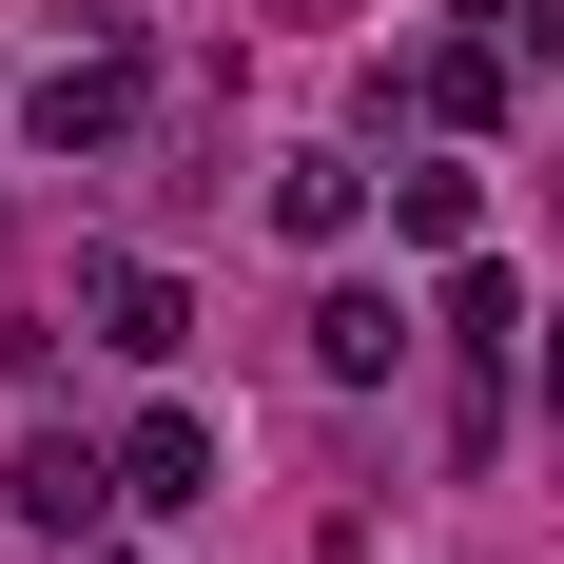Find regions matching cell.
I'll return each instance as SVG.
<instances>
[{
	"label": "cell",
	"instance_id": "6da1fadb",
	"mask_svg": "<svg viewBox=\"0 0 564 564\" xmlns=\"http://www.w3.org/2000/svg\"><path fill=\"white\" fill-rule=\"evenodd\" d=\"M78 312H98L117 370H175V350H195V292H175L156 253H98V273H78Z\"/></svg>",
	"mask_w": 564,
	"mask_h": 564
},
{
	"label": "cell",
	"instance_id": "7a4b0ae2",
	"mask_svg": "<svg viewBox=\"0 0 564 564\" xmlns=\"http://www.w3.org/2000/svg\"><path fill=\"white\" fill-rule=\"evenodd\" d=\"M312 370H332V390H390V370H409V292H370V273L312 292Z\"/></svg>",
	"mask_w": 564,
	"mask_h": 564
},
{
	"label": "cell",
	"instance_id": "3957f363",
	"mask_svg": "<svg viewBox=\"0 0 564 564\" xmlns=\"http://www.w3.org/2000/svg\"><path fill=\"white\" fill-rule=\"evenodd\" d=\"M195 487H215V429L195 409H137L117 429V507H195Z\"/></svg>",
	"mask_w": 564,
	"mask_h": 564
},
{
	"label": "cell",
	"instance_id": "277c9868",
	"mask_svg": "<svg viewBox=\"0 0 564 564\" xmlns=\"http://www.w3.org/2000/svg\"><path fill=\"white\" fill-rule=\"evenodd\" d=\"M117 117H137V78H117V58H58L40 98H20V137H40V156H98Z\"/></svg>",
	"mask_w": 564,
	"mask_h": 564
},
{
	"label": "cell",
	"instance_id": "5b68a950",
	"mask_svg": "<svg viewBox=\"0 0 564 564\" xmlns=\"http://www.w3.org/2000/svg\"><path fill=\"white\" fill-rule=\"evenodd\" d=\"M98 507H117V448H58V429H40V448H20V525H40V545H78Z\"/></svg>",
	"mask_w": 564,
	"mask_h": 564
},
{
	"label": "cell",
	"instance_id": "8992f818",
	"mask_svg": "<svg viewBox=\"0 0 564 564\" xmlns=\"http://www.w3.org/2000/svg\"><path fill=\"white\" fill-rule=\"evenodd\" d=\"M390 234H409V253H467V234H487V175H467V156H409L390 175Z\"/></svg>",
	"mask_w": 564,
	"mask_h": 564
},
{
	"label": "cell",
	"instance_id": "52a82bcc",
	"mask_svg": "<svg viewBox=\"0 0 564 564\" xmlns=\"http://www.w3.org/2000/svg\"><path fill=\"white\" fill-rule=\"evenodd\" d=\"M350 215H370L350 156H273V234H292V253H350Z\"/></svg>",
	"mask_w": 564,
	"mask_h": 564
},
{
	"label": "cell",
	"instance_id": "ba28073f",
	"mask_svg": "<svg viewBox=\"0 0 564 564\" xmlns=\"http://www.w3.org/2000/svg\"><path fill=\"white\" fill-rule=\"evenodd\" d=\"M448 350H467V370H507V350H525V273L467 253V273H448Z\"/></svg>",
	"mask_w": 564,
	"mask_h": 564
},
{
	"label": "cell",
	"instance_id": "9c48e42d",
	"mask_svg": "<svg viewBox=\"0 0 564 564\" xmlns=\"http://www.w3.org/2000/svg\"><path fill=\"white\" fill-rule=\"evenodd\" d=\"M429 117L487 137V117H507V40H448V58H429Z\"/></svg>",
	"mask_w": 564,
	"mask_h": 564
},
{
	"label": "cell",
	"instance_id": "30bf717a",
	"mask_svg": "<svg viewBox=\"0 0 564 564\" xmlns=\"http://www.w3.org/2000/svg\"><path fill=\"white\" fill-rule=\"evenodd\" d=\"M507 58H545V78H564V0H507Z\"/></svg>",
	"mask_w": 564,
	"mask_h": 564
},
{
	"label": "cell",
	"instance_id": "8fae6325",
	"mask_svg": "<svg viewBox=\"0 0 564 564\" xmlns=\"http://www.w3.org/2000/svg\"><path fill=\"white\" fill-rule=\"evenodd\" d=\"M545 409H564V312H545Z\"/></svg>",
	"mask_w": 564,
	"mask_h": 564
}]
</instances>
